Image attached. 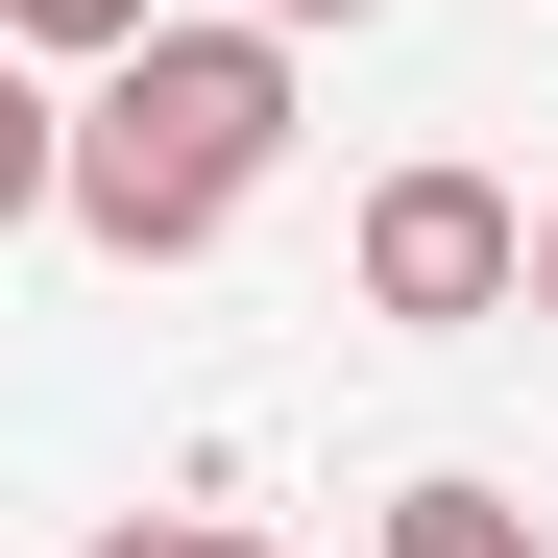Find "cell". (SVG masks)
Listing matches in <instances>:
<instances>
[{
    "instance_id": "obj_3",
    "label": "cell",
    "mask_w": 558,
    "mask_h": 558,
    "mask_svg": "<svg viewBox=\"0 0 558 558\" xmlns=\"http://www.w3.org/2000/svg\"><path fill=\"white\" fill-rule=\"evenodd\" d=\"M364 558H558L510 486H461V461H437V486H389V534H364Z\"/></svg>"
},
{
    "instance_id": "obj_5",
    "label": "cell",
    "mask_w": 558,
    "mask_h": 558,
    "mask_svg": "<svg viewBox=\"0 0 558 558\" xmlns=\"http://www.w3.org/2000/svg\"><path fill=\"white\" fill-rule=\"evenodd\" d=\"M73 558H267V534H243V510H98Z\"/></svg>"
},
{
    "instance_id": "obj_7",
    "label": "cell",
    "mask_w": 558,
    "mask_h": 558,
    "mask_svg": "<svg viewBox=\"0 0 558 558\" xmlns=\"http://www.w3.org/2000/svg\"><path fill=\"white\" fill-rule=\"evenodd\" d=\"M243 25H292V49H316V25H389V0H243Z\"/></svg>"
},
{
    "instance_id": "obj_8",
    "label": "cell",
    "mask_w": 558,
    "mask_h": 558,
    "mask_svg": "<svg viewBox=\"0 0 558 558\" xmlns=\"http://www.w3.org/2000/svg\"><path fill=\"white\" fill-rule=\"evenodd\" d=\"M510 316H558V195H534V267H510Z\"/></svg>"
},
{
    "instance_id": "obj_6",
    "label": "cell",
    "mask_w": 558,
    "mask_h": 558,
    "mask_svg": "<svg viewBox=\"0 0 558 558\" xmlns=\"http://www.w3.org/2000/svg\"><path fill=\"white\" fill-rule=\"evenodd\" d=\"M122 25H146V0H0V49H73V73H98Z\"/></svg>"
},
{
    "instance_id": "obj_1",
    "label": "cell",
    "mask_w": 558,
    "mask_h": 558,
    "mask_svg": "<svg viewBox=\"0 0 558 558\" xmlns=\"http://www.w3.org/2000/svg\"><path fill=\"white\" fill-rule=\"evenodd\" d=\"M267 170H292V25H146L98 49V98L49 122V219H98L122 267H195Z\"/></svg>"
},
{
    "instance_id": "obj_4",
    "label": "cell",
    "mask_w": 558,
    "mask_h": 558,
    "mask_svg": "<svg viewBox=\"0 0 558 558\" xmlns=\"http://www.w3.org/2000/svg\"><path fill=\"white\" fill-rule=\"evenodd\" d=\"M49 122H73V98H49V49H0V219H49Z\"/></svg>"
},
{
    "instance_id": "obj_2",
    "label": "cell",
    "mask_w": 558,
    "mask_h": 558,
    "mask_svg": "<svg viewBox=\"0 0 558 558\" xmlns=\"http://www.w3.org/2000/svg\"><path fill=\"white\" fill-rule=\"evenodd\" d=\"M510 267H534V195H510V170H389V195H364V316H389V340H486L510 316Z\"/></svg>"
}]
</instances>
